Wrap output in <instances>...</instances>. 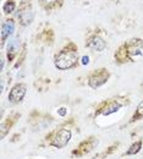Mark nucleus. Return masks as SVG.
<instances>
[{
    "label": "nucleus",
    "instance_id": "obj_1",
    "mask_svg": "<svg viewBox=\"0 0 143 159\" xmlns=\"http://www.w3.org/2000/svg\"><path fill=\"white\" fill-rule=\"evenodd\" d=\"M137 57H143V42L141 39H131L128 43H125L118 54H115V58L119 60L135 59Z\"/></svg>",
    "mask_w": 143,
    "mask_h": 159
},
{
    "label": "nucleus",
    "instance_id": "obj_2",
    "mask_svg": "<svg viewBox=\"0 0 143 159\" xmlns=\"http://www.w3.org/2000/svg\"><path fill=\"white\" fill-rule=\"evenodd\" d=\"M77 64V54L75 50H61L55 58V66L59 70H69Z\"/></svg>",
    "mask_w": 143,
    "mask_h": 159
},
{
    "label": "nucleus",
    "instance_id": "obj_3",
    "mask_svg": "<svg viewBox=\"0 0 143 159\" xmlns=\"http://www.w3.org/2000/svg\"><path fill=\"white\" fill-rule=\"evenodd\" d=\"M71 136H72V134H71L70 130H67V129H61L60 131H58V132L55 134L54 139H51L50 146L61 149L65 146H67V143H69L70 139H71Z\"/></svg>",
    "mask_w": 143,
    "mask_h": 159
},
{
    "label": "nucleus",
    "instance_id": "obj_4",
    "mask_svg": "<svg viewBox=\"0 0 143 159\" xmlns=\"http://www.w3.org/2000/svg\"><path fill=\"white\" fill-rule=\"evenodd\" d=\"M109 79V72L105 70V69H99L97 71H94L91 76H89V81H88V84L92 87V88H98L101 87L102 84H104Z\"/></svg>",
    "mask_w": 143,
    "mask_h": 159
},
{
    "label": "nucleus",
    "instance_id": "obj_5",
    "mask_svg": "<svg viewBox=\"0 0 143 159\" xmlns=\"http://www.w3.org/2000/svg\"><path fill=\"white\" fill-rule=\"evenodd\" d=\"M26 91L27 89H26V86L23 83L15 84L11 88L10 93H9V102H11V103H20L21 100L23 99L25 94H26Z\"/></svg>",
    "mask_w": 143,
    "mask_h": 159
},
{
    "label": "nucleus",
    "instance_id": "obj_6",
    "mask_svg": "<svg viewBox=\"0 0 143 159\" xmlns=\"http://www.w3.org/2000/svg\"><path fill=\"white\" fill-rule=\"evenodd\" d=\"M89 49H92V50H96V52H103L105 48H106V43H105V40L101 38L99 36H93V37H91L88 42H87V44H86Z\"/></svg>",
    "mask_w": 143,
    "mask_h": 159
},
{
    "label": "nucleus",
    "instance_id": "obj_7",
    "mask_svg": "<svg viewBox=\"0 0 143 159\" xmlns=\"http://www.w3.org/2000/svg\"><path fill=\"white\" fill-rule=\"evenodd\" d=\"M19 19H20L21 23L22 25H29L32 20H33V11H32V7H31V5H28V6H25V7H22L20 10V12H19Z\"/></svg>",
    "mask_w": 143,
    "mask_h": 159
},
{
    "label": "nucleus",
    "instance_id": "obj_8",
    "mask_svg": "<svg viewBox=\"0 0 143 159\" xmlns=\"http://www.w3.org/2000/svg\"><path fill=\"white\" fill-rule=\"evenodd\" d=\"M14 31H15V22L12 20L6 21L1 27V40L4 42L9 36L14 33Z\"/></svg>",
    "mask_w": 143,
    "mask_h": 159
},
{
    "label": "nucleus",
    "instance_id": "obj_9",
    "mask_svg": "<svg viewBox=\"0 0 143 159\" xmlns=\"http://www.w3.org/2000/svg\"><path fill=\"white\" fill-rule=\"evenodd\" d=\"M19 47H20V42H19L17 38L9 40V44H7V57H9V59L14 58V55L19 50Z\"/></svg>",
    "mask_w": 143,
    "mask_h": 159
},
{
    "label": "nucleus",
    "instance_id": "obj_10",
    "mask_svg": "<svg viewBox=\"0 0 143 159\" xmlns=\"http://www.w3.org/2000/svg\"><path fill=\"white\" fill-rule=\"evenodd\" d=\"M120 108H121V104H120V103L111 102V103H109V104L103 109L101 113H102L103 115H110V114H113V113H116Z\"/></svg>",
    "mask_w": 143,
    "mask_h": 159
},
{
    "label": "nucleus",
    "instance_id": "obj_11",
    "mask_svg": "<svg viewBox=\"0 0 143 159\" xmlns=\"http://www.w3.org/2000/svg\"><path fill=\"white\" fill-rule=\"evenodd\" d=\"M141 148H142V139H138L130 147V149L126 152V156H135L141 151Z\"/></svg>",
    "mask_w": 143,
    "mask_h": 159
},
{
    "label": "nucleus",
    "instance_id": "obj_12",
    "mask_svg": "<svg viewBox=\"0 0 143 159\" xmlns=\"http://www.w3.org/2000/svg\"><path fill=\"white\" fill-rule=\"evenodd\" d=\"M15 7H16L15 1H14V0H9V1L4 5V11L7 12V14H10V12H12V11L15 10Z\"/></svg>",
    "mask_w": 143,
    "mask_h": 159
},
{
    "label": "nucleus",
    "instance_id": "obj_13",
    "mask_svg": "<svg viewBox=\"0 0 143 159\" xmlns=\"http://www.w3.org/2000/svg\"><path fill=\"white\" fill-rule=\"evenodd\" d=\"M143 118V100L138 104V107H137V110H136V113H135V115H133V120H140Z\"/></svg>",
    "mask_w": 143,
    "mask_h": 159
},
{
    "label": "nucleus",
    "instance_id": "obj_14",
    "mask_svg": "<svg viewBox=\"0 0 143 159\" xmlns=\"http://www.w3.org/2000/svg\"><path fill=\"white\" fill-rule=\"evenodd\" d=\"M88 62H89V58H88V57H83V58H82V64H83V65H86V64H88Z\"/></svg>",
    "mask_w": 143,
    "mask_h": 159
},
{
    "label": "nucleus",
    "instance_id": "obj_15",
    "mask_svg": "<svg viewBox=\"0 0 143 159\" xmlns=\"http://www.w3.org/2000/svg\"><path fill=\"white\" fill-rule=\"evenodd\" d=\"M58 113H59V115H61V116H64V115L66 114V109H65V108H61V109H60V110H59Z\"/></svg>",
    "mask_w": 143,
    "mask_h": 159
},
{
    "label": "nucleus",
    "instance_id": "obj_16",
    "mask_svg": "<svg viewBox=\"0 0 143 159\" xmlns=\"http://www.w3.org/2000/svg\"><path fill=\"white\" fill-rule=\"evenodd\" d=\"M43 2H45V4H50V2H54V1H56V0H42Z\"/></svg>",
    "mask_w": 143,
    "mask_h": 159
}]
</instances>
